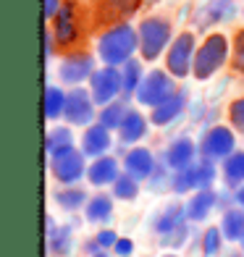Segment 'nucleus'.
<instances>
[{
	"label": "nucleus",
	"instance_id": "nucleus-24",
	"mask_svg": "<svg viewBox=\"0 0 244 257\" xmlns=\"http://www.w3.org/2000/svg\"><path fill=\"white\" fill-rule=\"evenodd\" d=\"M84 213H87V218L92 220V223H108L110 215H113V200L105 197V194L92 197V200L87 202V207H84Z\"/></svg>",
	"mask_w": 244,
	"mask_h": 257
},
{
	"label": "nucleus",
	"instance_id": "nucleus-7",
	"mask_svg": "<svg viewBox=\"0 0 244 257\" xmlns=\"http://www.w3.org/2000/svg\"><path fill=\"white\" fill-rule=\"evenodd\" d=\"M215 181V166L210 160L205 163H194L192 168L179 171L173 176V192L176 194H187L189 189H210V184Z\"/></svg>",
	"mask_w": 244,
	"mask_h": 257
},
{
	"label": "nucleus",
	"instance_id": "nucleus-1",
	"mask_svg": "<svg viewBox=\"0 0 244 257\" xmlns=\"http://www.w3.org/2000/svg\"><path fill=\"white\" fill-rule=\"evenodd\" d=\"M137 48H139V32H134L129 24H118L100 37L97 55L105 66H126Z\"/></svg>",
	"mask_w": 244,
	"mask_h": 257
},
{
	"label": "nucleus",
	"instance_id": "nucleus-30",
	"mask_svg": "<svg viewBox=\"0 0 244 257\" xmlns=\"http://www.w3.org/2000/svg\"><path fill=\"white\" fill-rule=\"evenodd\" d=\"M126 113H129V110L124 108V102H110V105H105V108H102V113H100L97 121L110 132V128H121V123H124V118H126Z\"/></svg>",
	"mask_w": 244,
	"mask_h": 257
},
{
	"label": "nucleus",
	"instance_id": "nucleus-41",
	"mask_svg": "<svg viewBox=\"0 0 244 257\" xmlns=\"http://www.w3.org/2000/svg\"><path fill=\"white\" fill-rule=\"evenodd\" d=\"M95 257H108V254H105V252H100V254H95Z\"/></svg>",
	"mask_w": 244,
	"mask_h": 257
},
{
	"label": "nucleus",
	"instance_id": "nucleus-11",
	"mask_svg": "<svg viewBox=\"0 0 244 257\" xmlns=\"http://www.w3.org/2000/svg\"><path fill=\"white\" fill-rule=\"evenodd\" d=\"M61 79L66 84H79L84 79L95 76V58L87 55V53H76V55H68L66 61L61 63Z\"/></svg>",
	"mask_w": 244,
	"mask_h": 257
},
{
	"label": "nucleus",
	"instance_id": "nucleus-43",
	"mask_svg": "<svg viewBox=\"0 0 244 257\" xmlns=\"http://www.w3.org/2000/svg\"><path fill=\"white\" fill-rule=\"evenodd\" d=\"M231 257H244V254H231Z\"/></svg>",
	"mask_w": 244,
	"mask_h": 257
},
{
	"label": "nucleus",
	"instance_id": "nucleus-37",
	"mask_svg": "<svg viewBox=\"0 0 244 257\" xmlns=\"http://www.w3.org/2000/svg\"><path fill=\"white\" fill-rule=\"evenodd\" d=\"M61 8H63L61 0H45V3H42V16L45 19H55Z\"/></svg>",
	"mask_w": 244,
	"mask_h": 257
},
{
	"label": "nucleus",
	"instance_id": "nucleus-22",
	"mask_svg": "<svg viewBox=\"0 0 244 257\" xmlns=\"http://www.w3.org/2000/svg\"><path fill=\"white\" fill-rule=\"evenodd\" d=\"M184 218H187V207H181V205H168V207L158 215L155 231L163 233V236H168V233H173L176 228L184 226Z\"/></svg>",
	"mask_w": 244,
	"mask_h": 257
},
{
	"label": "nucleus",
	"instance_id": "nucleus-36",
	"mask_svg": "<svg viewBox=\"0 0 244 257\" xmlns=\"http://www.w3.org/2000/svg\"><path fill=\"white\" fill-rule=\"evenodd\" d=\"M95 241L100 244V249H102V247H115V244H118V236H115L110 228H102V231H97Z\"/></svg>",
	"mask_w": 244,
	"mask_h": 257
},
{
	"label": "nucleus",
	"instance_id": "nucleus-17",
	"mask_svg": "<svg viewBox=\"0 0 244 257\" xmlns=\"http://www.w3.org/2000/svg\"><path fill=\"white\" fill-rule=\"evenodd\" d=\"M184 108H187V92H176L173 97H168L163 105H158V108H153V115H150V121H153L155 126H168L179 118V115L184 113Z\"/></svg>",
	"mask_w": 244,
	"mask_h": 257
},
{
	"label": "nucleus",
	"instance_id": "nucleus-29",
	"mask_svg": "<svg viewBox=\"0 0 244 257\" xmlns=\"http://www.w3.org/2000/svg\"><path fill=\"white\" fill-rule=\"evenodd\" d=\"M121 79H124V95L126 97L137 95V89H139V84H142V79H145L142 66H139L137 61H129V63L121 68Z\"/></svg>",
	"mask_w": 244,
	"mask_h": 257
},
{
	"label": "nucleus",
	"instance_id": "nucleus-20",
	"mask_svg": "<svg viewBox=\"0 0 244 257\" xmlns=\"http://www.w3.org/2000/svg\"><path fill=\"white\" fill-rule=\"evenodd\" d=\"M45 150H48L50 158L61 155V153H68V150H74V134H71V128H66V126L50 128L48 137H45Z\"/></svg>",
	"mask_w": 244,
	"mask_h": 257
},
{
	"label": "nucleus",
	"instance_id": "nucleus-42",
	"mask_svg": "<svg viewBox=\"0 0 244 257\" xmlns=\"http://www.w3.org/2000/svg\"><path fill=\"white\" fill-rule=\"evenodd\" d=\"M163 257H176V254H163Z\"/></svg>",
	"mask_w": 244,
	"mask_h": 257
},
{
	"label": "nucleus",
	"instance_id": "nucleus-21",
	"mask_svg": "<svg viewBox=\"0 0 244 257\" xmlns=\"http://www.w3.org/2000/svg\"><path fill=\"white\" fill-rule=\"evenodd\" d=\"M145 132H147V118L139 110H129V113H126V118H124V123L118 128V134H121V139L126 145L139 142V139L145 137Z\"/></svg>",
	"mask_w": 244,
	"mask_h": 257
},
{
	"label": "nucleus",
	"instance_id": "nucleus-3",
	"mask_svg": "<svg viewBox=\"0 0 244 257\" xmlns=\"http://www.w3.org/2000/svg\"><path fill=\"white\" fill-rule=\"evenodd\" d=\"M139 50L145 61H158L171 40V24L160 16H150L139 24Z\"/></svg>",
	"mask_w": 244,
	"mask_h": 257
},
{
	"label": "nucleus",
	"instance_id": "nucleus-44",
	"mask_svg": "<svg viewBox=\"0 0 244 257\" xmlns=\"http://www.w3.org/2000/svg\"><path fill=\"white\" fill-rule=\"evenodd\" d=\"M241 244H244V239H241Z\"/></svg>",
	"mask_w": 244,
	"mask_h": 257
},
{
	"label": "nucleus",
	"instance_id": "nucleus-12",
	"mask_svg": "<svg viewBox=\"0 0 244 257\" xmlns=\"http://www.w3.org/2000/svg\"><path fill=\"white\" fill-rule=\"evenodd\" d=\"M124 166H126V173H129V176L142 181V179H150L155 173V158L147 147H134V150L126 153Z\"/></svg>",
	"mask_w": 244,
	"mask_h": 257
},
{
	"label": "nucleus",
	"instance_id": "nucleus-14",
	"mask_svg": "<svg viewBox=\"0 0 244 257\" xmlns=\"http://www.w3.org/2000/svg\"><path fill=\"white\" fill-rule=\"evenodd\" d=\"M142 0H100L97 6V19L100 21H124L132 14H137Z\"/></svg>",
	"mask_w": 244,
	"mask_h": 257
},
{
	"label": "nucleus",
	"instance_id": "nucleus-18",
	"mask_svg": "<svg viewBox=\"0 0 244 257\" xmlns=\"http://www.w3.org/2000/svg\"><path fill=\"white\" fill-rule=\"evenodd\" d=\"M110 147V132L102 123L89 126L84 132V139H81V153L92 155V158H102Z\"/></svg>",
	"mask_w": 244,
	"mask_h": 257
},
{
	"label": "nucleus",
	"instance_id": "nucleus-39",
	"mask_svg": "<svg viewBox=\"0 0 244 257\" xmlns=\"http://www.w3.org/2000/svg\"><path fill=\"white\" fill-rule=\"evenodd\" d=\"M184 239H187V226H181V228H176L173 233H168V236H166V244H171V247H179Z\"/></svg>",
	"mask_w": 244,
	"mask_h": 257
},
{
	"label": "nucleus",
	"instance_id": "nucleus-8",
	"mask_svg": "<svg viewBox=\"0 0 244 257\" xmlns=\"http://www.w3.org/2000/svg\"><path fill=\"white\" fill-rule=\"evenodd\" d=\"M63 118L74 126H87L95 121V100H92V92H84L79 87L68 92Z\"/></svg>",
	"mask_w": 244,
	"mask_h": 257
},
{
	"label": "nucleus",
	"instance_id": "nucleus-28",
	"mask_svg": "<svg viewBox=\"0 0 244 257\" xmlns=\"http://www.w3.org/2000/svg\"><path fill=\"white\" fill-rule=\"evenodd\" d=\"M55 202L66 207V210H79V207H87V194L84 189H79V186H66V189H61L55 194Z\"/></svg>",
	"mask_w": 244,
	"mask_h": 257
},
{
	"label": "nucleus",
	"instance_id": "nucleus-33",
	"mask_svg": "<svg viewBox=\"0 0 244 257\" xmlns=\"http://www.w3.org/2000/svg\"><path fill=\"white\" fill-rule=\"evenodd\" d=\"M220 241H223V231L210 226V228L205 231V236H202V252H205V257L218 254L220 252Z\"/></svg>",
	"mask_w": 244,
	"mask_h": 257
},
{
	"label": "nucleus",
	"instance_id": "nucleus-25",
	"mask_svg": "<svg viewBox=\"0 0 244 257\" xmlns=\"http://www.w3.org/2000/svg\"><path fill=\"white\" fill-rule=\"evenodd\" d=\"M74 241H71V228L68 226H61L48 233V254L53 257H66L68 252H71Z\"/></svg>",
	"mask_w": 244,
	"mask_h": 257
},
{
	"label": "nucleus",
	"instance_id": "nucleus-26",
	"mask_svg": "<svg viewBox=\"0 0 244 257\" xmlns=\"http://www.w3.org/2000/svg\"><path fill=\"white\" fill-rule=\"evenodd\" d=\"M66 100H68V95L61 89V87H48L45 89V115L53 121V118H58V115H63V110H66Z\"/></svg>",
	"mask_w": 244,
	"mask_h": 257
},
{
	"label": "nucleus",
	"instance_id": "nucleus-19",
	"mask_svg": "<svg viewBox=\"0 0 244 257\" xmlns=\"http://www.w3.org/2000/svg\"><path fill=\"white\" fill-rule=\"evenodd\" d=\"M215 202H218V194L213 189H200L187 205H184L187 207V220H205L210 215V210L215 207Z\"/></svg>",
	"mask_w": 244,
	"mask_h": 257
},
{
	"label": "nucleus",
	"instance_id": "nucleus-5",
	"mask_svg": "<svg viewBox=\"0 0 244 257\" xmlns=\"http://www.w3.org/2000/svg\"><path fill=\"white\" fill-rule=\"evenodd\" d=\"M194 55H197L194 34H189V32L179 34V37L171 42L168 55H166L168 74H171V76H176V79L189 76V68H194Z\"/></svg>",
	"mask_w": 244,
	"mask_h": 257
},
{
	"label": "nucleus",
	"instance_id": "nucleus-23",
	"mask_svg": "<svg viewBox=\"0 0 244 257\" xmlns=\"http://www.w3.org/2000/svg\"><path fill=\"white\" fill-rule=\"evenodd\" d=\"M220 231H223L226 241H241L244 239V210H226L223 220H220Z\"/></svg>",
	"mask_w": 244,
	"mask_h": 257
},
{
	"label": "nucleus",
	"instance_id": "nucleus-15",
	"mask_svg": "<svg viewBox=\"0 0 244 257\" xmlns=\"http://www.w3.org/2000/svg\"><path fill=\"white\" fill-rule=\"evenodd\" d=\"M194 155H197L194 142H189V139H176L166 153V163L171 171L179 173V171H187L194 166Z\"/></svg>",
	"mask_w": 244,
	"mask_h": 257
},
{
	"label": "nucleus",
	"instance_id": "nucleus-10",
	"mask_svg": "<svg viewBox=\"0 0 244 257\" xmlns=\"http://www.w3.org/2000/svg\"><path fill=\"white\" fill-rule=\"evenodd\" d=\"M50 171L61 184H76L81 176H84V153L68 150V153H61V155L50 158Z\"/></svg>",
	"mask_w": 244,
	"mask_h": 257
},
{
	"label": "nucleus",
	"instance_id": "nucleus-34",
	"mask_svg": "<svg viewBox=\"0 0 244 257\" xmlns=\"http://www.w3.org/2000/svg\"><path fill=\"white\" fill-rule=\"evenodd\" d=\"M228 121L234 128H239V132H244V97L234 100L228 108Z\"/></svg>",
	"mask_w": 244,
	"mask_h": 257
},
{
	"label": "nucleus",
	"instance_id": "nucleus-35",
	"mask_svg": "<svg viewBox=\"0 0 244 257\" xmlns=\"http://www.w3.org/2000/svg\"><path fill=\"white\" fill-rule=\"evenodd\" d=\"M234 68L244 74V29L234 37Z\"/></svg>",
	"mask_w": 244,
	"mask_h": 257
},
{
	"label": "nucleus",
	"instance_id": "nucleus-9",
	"mask_svg": "<svg viewBox=\"0 0 244 257\" xmlns=\"http://www.w3.org/2000/svg\"><path fill=\"white\" fill-rule=\"evenodd\" d=\"M234 147H236L234 132L228 126H215L205 134L200 153L205 155V160H218V158H231L234 155Z\"/></svg>",
	"mask_w": 244,
	"mask_h": 257
},
{
	"label": "nucleus",
	"instance_id": "nucleus-6",
	"mask_svg": "<svg viewBox=\"0 0 244 257\" xmlns=\"http://www.w3.org/2000/svg\"><path fill=\"white\" fill-rule=\"evenodd\" d=\"M89 92H92V100L95 105H110L115 102V95L124 92V79H121V71L115 66H105L95 71V76L89 79Z\"/></svg>",
	"mask_w": 244,
	"mask_h": 257
},
{
	"label": "nucleus",
	"instance_id": "nucleus-16",
	"mask_svg": "<svg viewBox=\"0 0 244 257\" xmlns=\"http://www.w3.org/2000/svg\"><path fill=\"white\" fill-rule=\"evenodd\" d=\"M118 160L115 158H108V155H102L97 158L92 166L87 168V179L92 186H105V184H115L118 181Z\"/></svg>",
	"mask_w": 244,
	"mask_h": 257
},
{
	"label": "nucleus",
	"instance_id": "nucleus-13",
	"mask_svg": "<svg viewBox=\"0 0 244 257\" xmlns=\"http://www.w3.org/2000/svg\"><path fill=\"white\" fill-rule=\"evenodd\" d=\"M53 37L58 45H71L79 37L76 29V16H74V6L63 3V8L58 11V16L53 19Z\"/></svg>",
	"mask_w": 244,
	"mask_h": 257
},
{
	"label": "nucleus",
	"instance_id": "nucleus-27",
	"mask_svg": "<svg viewBox=\"0 0 244 257\" xmlns=\"http://www.w3.org/2000/svg\"><path fill=\"white\" fill-rule=\"evenodd\" d=\"M200 14H205V19H197V27H207V24H215V21L234 16V6H228V0H218V3L205 6Z\"/></svg>",
	"mask_w": 244,
	"mask_h": 257
},
{
	"label": "nucleus",
	"instance_id": "nucleus-31",
	"mask_svg": "<svg viewBox=\"0 0 244 257\" xmlns=\"http://www.w3.org/2000/svg\"><path fill=\"white\" fill-rule=\"evenodd\" d=\"M113 194L118 197V200H134L139 194V181L134 176H129V173H121L118 181L113 184Z\"/></svg>",
	"mask_w": 244,
	"mask_h": 257
},
{
	"label": "nucleus",
	"instance_id": "nucleus-40",
	"mask_svg": "<svg viewBox=\"0 0 244 257\" xmlns=\"http://www.w3.org/2000/svg\"><path fill=\"white\" fill-rule=\"evenodd\" d=\"M236 202H239L241 210H244V186H239V189H236Z\"/></svg>",
	"mask_w": 244,
	"mask_h": 257
},
{
	"label": "nucleus",
	"instance_id": "nucleus-32",
	"mask_svg": "<svg viewBox=\"0 0 244 257\" xmlns=\"http://www.w3.org/2000/svg\"><path fill=\"white\" fill-rule=\"evenodd\" d=\"M223 173H226V179H228L231 184L244 181V153H234L231 158H226Z\"/></svg>",
	"mask_w": 244,
	"mask_h": 257
},
{
	"label": "nucleus",
	"instance_id": "nucleus-38",
	"mask_svg": "<svg viewBox=\"0 0 244 257\" xmlns=\"http://www.w3.org/2000/svg\"><path fill=\"white\" fill-rule=\"evenodd\" d=\"M113 252L118 254V257H129L134 252V241L132 239H118V244L113 247Z\"/></svg>",
	"mask_w": 244,
	"mask_h": 257
},
{
	"label": "nucleus",
	"instance_id": "nucleus-4",
	"mask_svg": "<svg viewBox=\"0 0 244 257\" xmlns=\"http://www.w3.org/2000/svg\"><path fill=\"white\" fill-rule=\"evenodd\" d=\"M173 95H176L173 79L166 71H150L142 79L139 89H137V102L139 105H147V108H158V105H163Z\"/></svg>",
	"mask_w": 244,
	"mask_h": 257
},
{
	"label": "nucleus",
	"instance_id": "nucleus-2",
	"mask_svg": "<svg viewBox=\"0 0 244 257\" xmlns=\"http://www.w3.org/2000/svg\"><path fill=\"white\" fill-rule=\"evenodd\" d=\"M228 58V40L223 34H210L200 48H197V55H194V68L192 74L197 79H210L220 66L226 63Z\"/></svg>",
	"mask_w": 244,
	"mask_h": 257
}]
</instances>
